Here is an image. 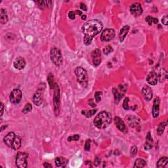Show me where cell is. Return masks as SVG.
<instances>
[{
    "label": "cell",
    "mask_w": 168,
    "mask_h": 168,
    "mask_svg": "<svg viewBox=\"0 0 168 168\" xmlns=\"http://www.w3.org/2000/svg\"><path fill=\"white\" fill-rule=\"evenodd\" d=\"M103 24L100 21L92 19L86 22L82 26V32L84 34L83 42L86 46L91 44L95 36L100 33L103 30Z\"/></svg>",
    "instance_id": "cell-1"
},
{
    "label": "cell",
    "mask_w": 168,
    "mask_h": 168,
    "mask_svg": "<svg viewBox=\"0 0 168 168\" xmlns=\"http://www.w3.org/2000/svg\"><path fill=\"white\" fill-rule=\"evenodd\" d=\"M112 117L110 114L106 111H103L95 118L93 124L95 126L100 130L106 128L110 124Z\"/></svg>",
    "instance_id": "cell-2"
},
{
    "label": "cell",
    "mask_w": 168,
    "mask_h": 168,
    "mask_svg": "<svg viewBox=\"0 0 168 168\" xmlns=\"http://www.w3.org/2000/svg\"><path fill=\"white\" fill-rule=\"evenodd\" d=\"M3 142L8 147L15 150H19L21 146V137L13 132H10L5 135L3 138Z\"/></svg>",
    "instance_id": "cell-3"
},
{
    "label": "cell",
    "mask_w": 168,
    "mask_h": 168,
    "mask_svg": "<svg viewBox=\"0 0 168 168\" xmlns=\"http://www.w3.org/2000/svg\"><path fill=\"white\" fill-rule=\"evenodd\" d=\"M75 74L76 75L77 80L83 88L88 86V76L87 71L82 67H77L75 69Z\"/></svg>",
    "instance_id": "cell-4"
},
{
    "label": "cell",
    "mask_w": 168,
    "mask_h": 168,
    "mask_svg": "<svg viewBox=\"0 0 168 168\" xmlns=\"http://www.w3.org/2000/svg\"><path fill=\"white\" fill-rule=\"evenodd\" d=\"M50 57L51 61L55 66H61L63 63L62 53L60 49L57 48V47H53L51 49Z\"/></svg>",
    "instance_id": "cell-5"
},
{
    "label": "cell",
    "mask_w": 168,
    "mask_h": 168,
    "mask_svg": "<svg viewBox=\"0 0 168 168\" xmlns=\"http://www.w3.org/2000/svg\"><path fill=\"white\" fill-rule=\"evenodd\" d=\"M28 154L24 152L17 153L15 158L16 166L19 168H26L28 167Z\"/></svg>",
    "instance_id": "cell-6"
},
{
    "label": "cell",
    "mask_w": 168,
    "mask_h": 168,
    "mask_svg": "<svg viewBox=\"0 0 168 168\" xmlns=\"http://www.w3.org/2000/svg\"><path fill=\"white\" fill-rule=\"evenodd\" d=\"M54 95H53V105H54V110L56 115L59 114V107H60V90L59 87L57 83L55 84L54 87Z\"/></svg>",
    "instance_id": "cell-7"
},
{
    "label": "cell",
    "mask_w": 168,
    "mask_h": 168,
    "mask_svg": "<svg viewBox=\"0 0 168 168\" xmlns=\"http://www.w3.org/2000/svg\"><path fill=\"white\" fill-rule=\"evenodd\" d=\"M22 97V93L21 89H14L11 92L9 100L13 104H18L21 102Z\"/></svg>",
    "instance_id": "cell-8"
},
{
    "label": "cell",
    "mask_w": 168,
    "mask_h": 168,
    "mask_svg": "<svg viewBox=\"0 0 168 168\" xmlns=\"http://www.w3.org/2000/svg\"><path fill=\"white\" fill-rule=\"evenodd\" d=\"M115 36V31L114 29L106 28L103 30L101 35V40L102 42H110L113 40Z\"/></svg>",
    "instance_id": "cell-9"
},
{
    "label": "cell",
    "mask_w": 168,
    "mask_h": 168,
    "mask_svg": "<svg viewBox=\"0 0 168 168\" xmlns=\"http://www.w3.org/2000/svg\"><path fill=\"white\" fill-rule=\"evenodd\" d=\"M126 91V86L120 85L118 87V89H113V93L115 99V103L118 104L119 103L120 100L123 97V96L124 95L125 92Z\"/></svg>",
    "instance_id": "cell-10"
},
{
    "label": "cell",
    "mask_w": 168,
    "mask_h": 168,
    "mask_svg": "<svg viewBox=\"0 0 168 168\" xmlns=\"http://www.w3.org/2000/svg\"><path fill=\"white\" fill-rule=\"evenodd\" d=\"M130 11L131 15L135 16H140L142 15L143 12V9L142 8L141 3H134L130 6Z\"/></svg>",
    "instance_id": "cell-11"
},
{
    "label": "cell",
    "mask_w": 168,
    "mask_h": 168,
    "mask_svg": "<svg viewBox=\"0 0 168 168\" xmlns=\"http://www.w3.org/2000/svg\"><path fill=\"white\" fill-rule=\"evenodd\" d=\"M91 57L94 66H98L101 62V53L100 49H95L91 53Z\"/></svg>",
    "instance_id": "cell-12"
},
{
    "label": "cell",
    "mask_w": 168,
    "mask_h": 168,
    "mask_svg": "<svg viewBox=\"0 0 168 168\" xmlns=\"http://www.w3.org/2000/svg\"><path fill=\"white\" fill-rule=\"evenodd\" d=\"M160 100L158 97H156L154 99V103H153V107H152V116L154 118H158L159 116V112H160Z\"/></svg>",
    "instance_id": "cell-13"
},
{
    "label": "cell",
    "mask_w": 168,
    "mask_h": 168,
    "mask_svg": "<svg viewBox=\"0 0 168 168\" xmlns=\"http://www.w3.org/2000/svg\"><path fill=\"white\" fill-rule=\"evenodd\" d=\"M159 79L158 73L155 72H150L146 77V81L147 82L152 85H156L158 83Z\"/></svg>",
    "instance_id": "cell-14"
},
{
    "label": "cell",
    "mask_w": 168,
    "mask_h": 168,
    "mask_svg": "<svg viewBox=\"0 0 168 168\" xmlns=\"http://www.w3.org/2000/svg\"><path fill=\"white\" fill-rule=\"evenodd\" d=\"M114 122L116 128H117L120 131H122L123 133L128 132V128H127L126 124H125V123L121 118L119 117H115Z\"/></svg>",
    "instance_id": "cell-15"
},
{
    "label": "cell",
    "mask_w": 168,
    "mask_h": 168,
    "mask_svg": "<svg viewBox=\"0 0 168 168\" xmlns=\"http://www.w3.org/2000/svg\"><path fill=\"white\" fill-rule=\"evenodd\" d=\"M42 89H38L37 92H36V93L34 95L33 102L36 106H40L42 103V101H43L42 94H43V91H44V90L42 91Z\"/></svg>",
    "instance_id": "cell-16"
},
{
    "label": "cell",
    "mask_w": 168,
    "mask_h": 168,
    "mask_svg": "<svg viewBox=\"0 0 168 168\" xmlns=\"http://www.w3.org/2000/svg\"><path fill=\"white\" fill-rule=\"evenodd\" d=\"M26 62L25 59L21 57H17L13 62L14 67L17 70H22L26 66Z\"/></svg>",
    "instance_id": "cell-17"
},
{
    "label": "cell",
    "mask_w": 168,
    "mask_h": 168,
    "mask_svg": "<svg viewBox=\"0 0 168 168\" xmlns=\"http://www.w3.org/2000/svg\"><path fill=\"white\" fill-rule=\"evenodd\" d=\"M142 94L146 101H150L152 99L153 93L151 88L148 86H144L142 89Z\"/></svg>",
    "instance_id": "cell-18"
},
{
    "label": "cell",
    "mask_w": 168,
    "mask_h": 168,
    "mask_svg": "<svg viewBox=\"0 0 168 168\" xmlns=\"http://www.w3.org/2000/svg\"><path fill=\"white\" fill-rule=\"evenodd\" d=\"M153 143H154V141H153L151 134H150V132L149 131L147 135H146V142L145 143V145H144V148L146 150H149L152 149L153 147Z\"/></svg>",
    "instance_id": "cell-19"
},
{
    "label": "cell",
    "mask_w": 168,
    "mask_h": 168,
    "mask_svg": "<svg viewBox=\"0 0 168 168\" xmlns=\"http://www.w3.org/2000/svg\"><path fill=\"white\" fill-rule=\"evenodd\" d=\"M55 163L56 167H65L68 163V160L64 157H57L55 159Z\"/></svg>",
    "instance_id": "cell-20"
},
{
    "label": "cell",
    "mask_w": 168,
    "mask_h": 168,
    "mask_svg": "<svg viewBox=\"0 0 168 168\" xmlns=\"http://www.w3.org/2000/svg\"><path fill=\"white\" fill-rule=\"evenodd\" d=\"M129 30H130V26H123L122 28L120 30L119 34V39L120 42L122 43L124 42L126 36L128 35Z\"/></svg>",
    "instance_id": "cell-21"
},
{
    "label": "cell",
    "mask_w": 168,
    "mask_h": 168,
    "mask_svg": "<svg viewBox=\"0 0 168 168\" xmlns=\"http://www.w3.org/2000/svg\"><path fill=\"white\" fill-rule=\"evenodd\" d=\"M127 120H128V122L130 126L131 127H134L137 125L139 124L140 120L137 117H135L134 116H129L126 118Z\"/></svg>",
    "instance_id": "cell-22"
},
{
    "label": "cell",
    "mask_w": 168,
    "mask_h": 168,
    "mask_svg": "<svg viewBox=\"0 0 168 168\" xmlns=\"http://www.w3.org/2000/svg\"><path fill=\"white\" fill-rule=\"evenodd\" d=\"M0 22L2 24H5L8 22V15L5 9L1 8L0 12Z\"/></svg>",
    "instance_id": "cell-23"
},
{
    "label": "cell",
    "mask_w": 168,
    "mask_h": 168,
    "mask_svg": "<svg viewBox=\"0 0 168 168\" xmlns=\"http://www.w3.org/2000/svg\"><path fill=\"white\" fill-rule=\"evenodd\" d=\"M168 163V159L167 157H162L161 158L160 160L158 161L156 164V167L158 168H161V167H165L166 166Z\"/></svg>",
    "instance_id": "cell-24"
},
{
    "label": "cell",
    "mask_w": 168,
    "mask_h": 168,
    "mask_svg": "<svg viewBox=\"0 0 168 168\" xmlns=\"http://www.w3.org/2000/svg\"><path fill=\"white\" fill-rule=\"evenodd\" d=\"M145 165H146V161L144 160H143V159L139 158V159H137V160H135L134 165H133V167L142 168V167H145Z\"/></svg>",
    "instance_id": "cell-25"
},
{
    "label": "cell",
    "mask_w": 168,
    "mask_h": 168,
    "mask_svg": "<svg viewBox=\"0 0 168 168\" xmlns=\"http://www.w3.org/2000/svg\"><path fill=\"white\" fill-rule=\"evenodd\" d=\"M166 126H167V122H161L160 123V125H159L158 128H157V134H158L159 136H161V135L163 134Z\"/></svg>",
    "instance_id": "cell-26"
},
{
    "label": "cell",
    "mask_w": 168,
    "mask_h": 168,
    "mask_svg": "<svg viewBox=\"0 0 168 168\" xmlns=\"http://www.w3.org/2000/svg\"><path fill=\"white\" fill-rule=\"evenodd\" d=\"M37 3L39 5V7H40L41 9H44L46 7H48L49 6L51 5V3H52V1H38Z\"/></svg>",
    "instance_id": "cell-27"
},
{
    "label": "cell",
    "mask_w": 168,
    "mask_h": 168,
    "mask_svg": "<svg viewBox=\"0 0 168 168\" xmlns=\"http://www.w3.org/2000/svg\"><path fill=\"white\" fill-rule=\"evenodd\" d=\"M47 81H48L50 89H53V88L55 87L56 83H55V80H54L53 75L51 74V73H50V74H49L48 77H47Z\"/></svg>",
    "instance_id": "cell-28"
},
{
    "label": "cell",
    "mask_w": 168,
    "mask_h": 168,
    "mask_svg": "<svg viewBox=\"0 0 168 168\" xmlns=\"http://www.w3.org/2000/svg\"><path fill=\"white\" fill-rule=\"evenodd\" d=\"M145 21L146 22H148V24L150 26L152 25L153 23L154 24H157L158 23V19L157 18H154V17H152L151 16L148 15L145 18Z\"/></svg>",
    "instance_id": "cell-29"
},
{
    "label": "cell",
    "mask_w": 168,
    "mask_h": 168,
    "mask_svg": "<svg viewBox=\"0 0 168 168\" xmlns=\"http://www.w3.org/2000/svg\"><path fill=\"white\" fill-rule=\"evenodd\" d=\"M96 112L97 110H83L81 113L84 114V116H85V117L91 118V116H93Z\"/></svg>",
    "instance_id": "cell-30"
},
{
    "label": "cell",
    "mask_w": 168,
    "mask_h": 168,
    "mask_svg": "<svg viewBox=\"0 0 168 168\" xmlns=\"http://www.w3.org/2000/svg\"><path fill=\"white\" fill-rule=\"evenodd\" d=\"M32 110V105L30 104V103H27V104L25 105V106L24 107V108L22 110V112L24 114H28L30 112H31Z\"/></svg>",
    "instance_id": "cell-31"
},
{
    "label": "cell",
    "mask_w": 168,
    "mask_h": 168,
    "mask_svg": "<svg viewBox=\"0 0 168 168\" xmlns=\"http://www.w3.org/2000/svg\"><path fill=\"white\" fill-rule=\"evenodd\" d=\"M112 51L113 48L110 45H108V46L105 47V48L103 49V53H105V55H108V54L111 53Z\"/></svg>",
    "instance_id": "cell-32"
},
{
    "label": "cell",
    "mask_w": 168,
    "mask_h": 168,
    "mask_svg": "<svg viewBox=\"0 0 168 168\" xmlns=\"http://www.w3.org/2000/svg\"><path fill=\"white\" fill-rule=\"evenodd\" d=\"M129 98L126 97L124 101V103H123V108L126 110H128L130 109V107L129 106Z\"/></svg>",
    "instance_id": "cell-33"
},
{
    "label": "cell",
    "mask_w": 168,
    "mask_h": 168,
    "mask_svg": "<svg viewBox=\"0 0 168 168\" xmlns=\"http://www.w3.org/2000/svg\"><path fill=\"white\" fill-rule=\"evenodd\" d=\"M90 147H91V140L87 139L85 142V146H84V150L85 151H89Z\"/></svg>",
    "instance_id": "cell-34"
},
{
    "label": "cell",
    "mask_w": 168,
    "mask_h": 168,
    "mask_svg": "<svg viewBox=\"0 0 168 168\" xmlns=\"http://www.w3.org/2000/svg\"><path fill=\"white\" fill-rule=\"evenodd\" d=\"M101 95H102V92L101 91H97L95 93V99L97 103H99L101 99Z\"/></svg>",
    "instance_id": "cell-35"
},
{
    "label": "cell",
    "mask_w": 168,
    "mask_h": 168,
    "mask_svg": "<svg viewBox=\"0 0 168 168\" xmlns=\"http://www.w3.org/2000/svg\"><path fill=\"white\" fill-rule=\"evenodd\" d=\"M137 154V148L136 146H133L131 149V155L132 157H135Z\"/></svg>",
    "instance_id": "cell-36"
},
{
    "label": "cell",
    "mask_w": 168,
    "mask_h": 168,
    "mask_svg": "<svg viewBox=\"0 0 168 168\" xmlns=\"http://www.w3.org/2000/svg\"><path fill=\"white\" fill-rule=\"evenodd\" d=\"M79 139V136L78 135H73V136L68 137V141H78Z\"/></svg>",
    "instance_id": "cell-37"
},
{
    "label": "cell",
    "mask_w": 168,
    "mask_h": 168,
    "mask_svg": "<svg viewBox=\"0 0 168 168\" xmlns=\"http://www.w3.org/2000/svg\"><path fill=\"white\" fill-rule=\"evenodd\" d=\"M76 11H70L68 13V17L72 20H74L76 18Z\"/></svg>",
    "instance_id": "cell-38"
},
{
    "label": "cell",
    "mask_w": 168,
    "mask_h": 168,
    "mask_svg": "<svg viewBox=\"0 0 168 168\" xmlns=\"http://www.w3.org/2000/svg\"><path fill=\"white\" fill-rule=\"evenodd\" d=\"M161 22L163 23V24H164L165 26H167L168 24V18L167 15H165L164 17L161 19Z\"/></svg>",
    "instance_id": "cell-39"
},
{
    "label": "cell",
    "mask_w": 168,
    "mask_h": 168,
    "mask_svg": "<svg viewBox=\"0 0 168 168\" xmlns=\"http://www.w3.org/2000/svg\"><path fill=\"white\" fill-rule=\"evenodd\" d=\"M101 162V159L99 158V157H97V158H95V161H94V164L96 165V166H97V165L99 164Z\"/></svg>",
    "instance_id": "cell-40"
},
{
    "label": "cell",
    "mask_w": 168,
    "mask_h": 168,
    "mask_svg": "<svg viewBox=\"0 0 168 168\" xmlns=\"http://www.w3.org/2000/svg\"><path fill=\"white\" fill-rule=\"evenodd\" d=\"M80 8H81V9H82L83 11H86L87 10V6H86L85 4H84L83 3H80Z\"/></svg>",
    "instance_id": "cell-41"
},
{
    "label": "cell",
    "mask_w": 168,
    "mask_h": 168,
    "mask_svg": "<svg viewBox=\"0 0 168 168\" xmlns=\"http://www.w3.org/2000/svg\"><path fill=\"white\" fill-rule=\"evenodd\" d=\"M88 103H89V104L90 106H91L93 108L96 106V105L95 104V103L93 102V100L91 99L89 100V101H88Z\"/></svg>",
    "instance_id": "cell-42"
},
{
    "label": "cell",
    "mask_w": 168,
    "mask_h": 168,
    "mask_svg": "<svg viewBox=\"0 0 168 168\" xmlns=\"http://www.w3.org/2000/svg\"><path fill=\"white\" fill-rule=\"evenodd\" d=\"M44 167H46V168H47V167H52L53 166H52V165H51L49 163L45 162V163H44Z\"/></svg>",
    "instance_id": "cell-43"
},
{
    "label": "cell",
    "mask_w": 168,
    "mask_h": 168,
    "mask_svg": "<svg viewBox=\"0 0 168 168\" xmlns=\"http://www.w3.org/2000/svg\"><path fill=\"white\" fill-rule=\"evenodd\" d=\"M3 111H4V106L3 103H1V116H3Z\"/></svg>",
    "instance_id": "cell-44"
},
{
    "label": "cell",
    "mask_w": 168,
    "mask_h": 168,
    "mask_svg": "<svg viewBox=\"0 0 168 168\" xmlns=\"http://www.w3.org/2000/svg\"><path fill=\"white\" fill-rule=\"evenodd\" d=\"M7 128V126H5V125H4V126H2L1 127V131H3L4 130H5V129Z\"/></svg>",
    "instance_id": "cell-45"
},
{
    "label": "cell",
    "mask_w": 168,
    "mask_h": 168,
    "mask_svg": "<svg viewBox=\"0 0 168 168\" xmlns=\"http://www.w3.org/2000/svg\"><path fill=\"white\" fill-rule=\"evenodd\" d=\"M86 18H87V17H86L85 15H81V19H82V20H85Z\"/></svg>",
    "instance_id": "cell-46"
}]
</instances>
